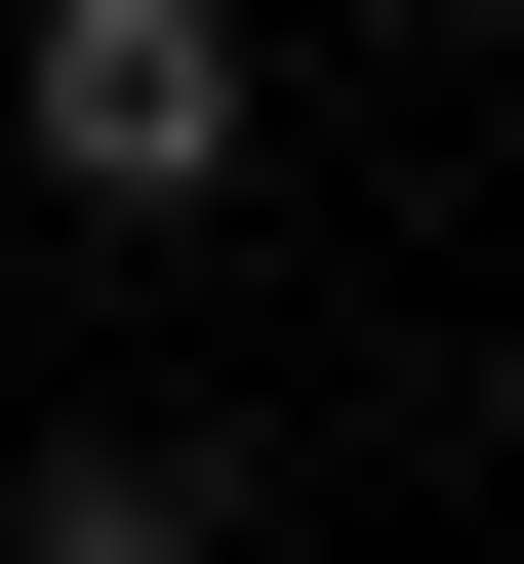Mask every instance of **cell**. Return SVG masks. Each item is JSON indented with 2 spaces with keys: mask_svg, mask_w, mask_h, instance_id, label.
Instances as JSON below:
<instances>
[{
  "mask_svg": "<svg viewBox=\"0 0 524 564\" xmlns=\"http://www.w3.org/2000/svg\"><path fill=\"white\" fill-rule=\"evenodd\" d=\"M0 564H243V444H41Z\"/></svg>",
  "mask_w": 524,
  "mask_h": 564,
  "instance_id": "obj_2",
  "label": "cell"
},
{
  "mask_svg": "<svg viewBox=\"0 0 524 564\" xmlns=\"http://www.w3.org/2000/svg\"><path fill=\"white\" fill-rule=\"evenodd\" d=\"M243 0H41V41H0V162L41 202H121V242H162V202H243Z\"/></svg>",
  "mask_w": 524,
  "mask_h": 564,
  "instance_id": "obj_1",
  "label": "cell"
}]
</instances>
